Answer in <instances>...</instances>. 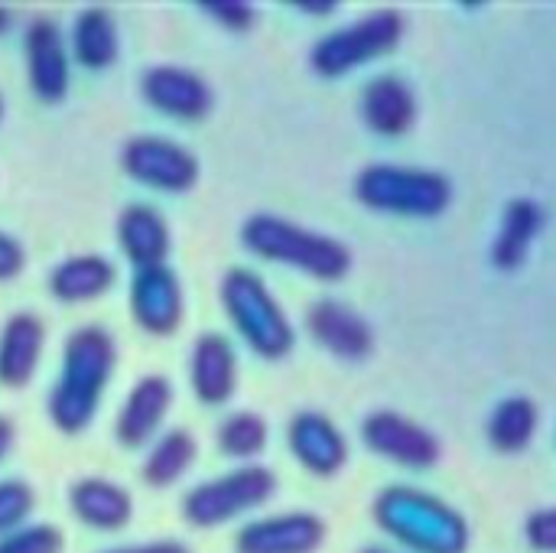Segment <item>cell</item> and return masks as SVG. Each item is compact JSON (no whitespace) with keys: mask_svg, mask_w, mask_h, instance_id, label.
<instances>
[{"mask_svg":"<svg viewBox=\"0 0 556 553\" xmlns=\"http://www.w3.org/2000/svg\"><path fill=\"white\" fill-rule=\"evenodd\" d=\"M222 306L248 349L267 362L290 355L296 332L270 287L248 267H231L222 277Z\"/></svg>","mask_w":556,"mask_h":553,"instance_id":"obj_5","label":"cell"},{"mask_svg":"<svg viewBox=\"0 0 556 553\" xmlns=\"http://www.w3.org/2000/svg\"><path fill=\"white\" fill-rule=\"evenodd\" d=\"M186 303H182V284L179 277L166 267H143L137 271L130 284V316L137 326L150 336H173L182 323Z\"/></svg>","mask_w":556,"mask_h":553,"instance_id":"obj_10","label":"cell"},{"mask_svg":"<svg viewBox=\"0 0 556 553\" xmlns=\"http://www.w3.org/2000/svg\"><path fill=\"white\" fill-rule=\"evenodd\" d=\"M13 424L7 420V417H0V463L7 460V453H10V447H13Z\"/></svg>","mask_w":556,"mask_h":553,"instance_id":"obj_34","label":"cell"},{"mask_svg":"<svg viewBox=\"0 0 556 553\" xmlns=\"http://www.w3.org/2000/svg\"><path fill=\"white\" fill-rule=\"evenodd\" d=\"M355 199L371 212L397 218H437L453 202V183L424 166L371 163L355 179Z\"/></svg>","mask_w":556,"mask_h":553,"instance_id":"obj_4","label":"cell"},{"mask_svg":"<svg viewBox=\"0 0 556 553\" xmlns=\"http://www.w3.org/2000/svg\"><path fill=\"white\" fill-rule=\"evenodd\" d=\"M7 23H10V13H7V10H3V7H0V33H3V29H7Z\"/></svg>","mask_w":556,"mask_h":553,"instance_id":"obj_36","label":"cell"},{"mask_svg":"<svg viewBox=\"0 0 556 553\" xmlns=\"http://www.w3.org/2000/svg\"><path fill=\"white\" fill-rule=\"evenodd\" d=\"M121 166L130 179L156 192H186L199 179V160L182 143L156 134L130 137L121 150Z\"/></svg>","mask_w":556,"mask_h":553,"instance_id":"obj_8","label":"cell"},{"mask_svg":"<svg viewBox=\"0 0 556 553\" xmlns=\"http://www.w3.org/2000/svg\"><path fill=\"white\" fill-rule=\"evenodd\" d=\"M375 525L410 553H466L472 531L463 512L414 486H388L371 505Z\"/></svg>","mask_w":556,"mask_h":553,"instance_id":"obj_2","label":"cell"},{"mask_svg":"<svg viewBox=\"0 0 556 553\" xmlns=\"http://www.w3.org/2000/svg\"><path fill=\"white\" fill-rule=\"evenodd\" d=\"M23 52H26L29 88L36 91V98L46 104L62 101L68 91V81H72V68H68V55H65L59 26L46 16L33 20L26 29Z\"/></svg>","mask_w":556,"mask_h":553,"instance_id":"obj_14","label":"cell"},{"mask_svg":"<svg viewBox=\"0 0 556 553\" xmlns=\"http://www.w3.org/2000/svg\"><path fill=\"white\" fill-rule=\"evenodd\" d=\"M62 531L52 525H26L0 538V553H62Z\"/></svg>","mask_w":556,"mask_h":553,"instance_id":"obj_29","label":"cell"},{"mask_svg":"<svg viewBox=\"0 0 556 553\" xmlns=\"http://www.w3.org/2000/svg\"><path fill=\"white\" fill-rule=\"evenodd\" d=\"M326 544V521L313 512H287L244 525L235 553H316Z\"/></svg>","mask_w":556,"mask_h":553,"instance_id":"obj_11","label":"cell"},{"mask_svg":"<svg viewBox=\"0 0 556 553\" xmlns=\"http://www.w3.org/2000/svg\"><path fill=\"white\" fill-rule=\"evenodd\" d=\"M277 492V476L267 466H238L218 479H208L186 492L182 518L192 528H222L261 505H267Z\"/></svg>","mask_w":556,"mask_h":553,"instance_id":"obj_7","label":"cell"},{"mask_svg":"<svg viewBox=\"0 0 556 553\" xmlns=\"http://www.w3.org/2000/svg\"><path fill=\"white\" fill-rule=\"evenodd\" d=\"M68 508L81 525H88L94 531H121L134 515L130 495L117 482H108V479H78V482H72Z\"/></svg>","mask_w":556,"mask_h":553,"instance_id":"obj_22","label":"cell"},{"mask_svg":"<svg viewBox=\"0 0 556 553\" xmlns=\"http://www.w3.org/2000/svg\"><path fill=\"white\" fill-rule=\"evenodd\" d=\"M296 10H303V13H316V16H326V13H332V10H336V3H332V0H326V3H296Z\"/></svg>","mask_w":556,"mask_h":553,"instance_id":"obj_35","label":"cell"},{"mask_svg":"<svg viewBox=\"0 0 556 553\" xmlns=\"http://www.w3.org/2000/svg\"><path fill=\"white\" fill-rule=\"evenodd\" d=\"M0 121H3V98H0Z\"/></svg>","mask_w":556,"mask_h":553,"instance_id":"obj_38","label":"cell"},{"mask_svg":"<svg viewBox=\"0 0 556 553\" xmlns=\"http://www.w3.org/2000/svg\"><path fill=\"white\" fill-rule=\"evenodd\" d=\"M362 121L378 137H404L417 121L414 88L397 75H378L362 88Z\"/></svg>","mask_w":556,"mask_h":553,"instance_id":"obj_18","label":"cell"},{"mask_svg":"<svg viewBox=\"0 0 556 553\" xmlns=\"http://www.w3.org/2000/svg\"><path fill=\"white\" fill-rule=\"evenodd\" d=\"M538 424H541V411L531 398H505L495 404L492 417H489V443L492 450L505 453V456H515V453H525L531 443H534V433H538Z\"/></svg>","mask_w":556,"mask_h":553,"instance_id":"obj_25","label":"cell"},{"mask_svg":"<svg viewBox=\"0 0 556 553\" xmlns=\"http://www.w3.org/2000/svg\"><path fill=\"white\" fill-rule=\"evenodd\" d=\"M117 244L137 271L156 267L166 264L169 228L153 205H127L117 218Z\"/></svg>","mask_w":556,"mask_h":553,"instance_id":"obj_21","label":"cell"},{"mask_svg":"<svg viewBox=\"0 0 556 553\" xmlns=\"http://www.w3.org/2000/svg\"><path fill=\"white\" fill-rule=\"evenodd\" d=\"M72 52H75L78 65L91 68V72L111 68L117 62L121 39H117L114 16L104 7H85L75 16V26H72Z\"/></svg>","mask_w":556,"mask_h":553,"instance_id":"obj_24","label":"cell"},{"mask_svg":"<svg viewBox=\"0 0 556 553\" xmlns=\"http://www.w3.org/2000/svg\"><path fill=\"white\" fill-rule=\"evenodd\" d=\"M169 404H173V388L163 375H147L140 378L130 394L124 398V407L117 414V424H114V433H117V443L124 450H140L147 447L156 430L163 427L166 414H169Z\"/></svg>","mask_w":556,"mask_h":553,"instance_id":"obj_16","label":"cell"},{"mask_svg":"<svg viewBox=\"0 0 556 553\" xmlns=\"http://www.w3.org/2000/svg\"><path fill=\"white\" fill-rule=\"evenodd\" d=\"M287 443L293 460L319 479L336 476L349 463V443L342 430L319 411H300L287 427Z\"/></svg>","mask_w":556,"mask_h":553,"instance_id":"obj_13","label":"cell"},{"mask_svg":"<svg viewBox=\"0 0 556 553\" xmlns=\"http://www.w3.org/2000/svg\"><path fill=\"white\" fill-rule=\"evenodd\" d=\"M404 29H407V23H404L401 10H394V7L371 10V13L358 16L355 23L326 33L309 52V65L323 78H342V75L394 52L397 42L404 39Z\"/></svg>","mask_w":556,"mask_h":553,"instance_id":"obj_6","label":"cell"},{"mask_svg":"<svg viewBox=\"0 0 556 553\" xmlns=\"http://www.w3.org/2000/svg\"><path fill=\"white\" fill-rule=\"evenodd\" d=\"M241 241L251 254L283 264V267H293L323 284H336L352 271L349 244H342L332 235L303 228L283 215H270V212L251 215L241 225Z\"/></svg>","mask_w":556,"mask_h":553,"instance_id":"obj_3","label":"cell"},{"mask_svg":"<svg viewBox=\"0 0 556 553\" xmlns=\"http://www.w3.org/2000/svg\"><path fill=\"white\" fill-rule=\"evenodd\" d=\"M362 443L404 469H430L440 463V440L417 420L397 414V411H371L362 420Z\"/></svg>","mask_w":556,"mask_h":553,"instance_id":"obj_9","label":"cell"},{"mask_svg":"<svg viewBox=\"0 0 556 553\" xmlns=\"http://www.w3.org/2000/svg\"><path fill=\"white\" fill-rule=\"evenodd\" d=\"M114 362H117L114 339L101 326L75 329L65 339L62 372L49 394V420L62 433H68V437L81 433L94 420L98 404L108 391Z\"/></svg>","mask_w":556,"mask_h":553,"instance_id":"obj_1","label":"cell"},{"mask_svg":"<svg viewBox=\"0 0 556 553\" xmlns=\"http://www.w3.org/2000/svg\"><path fill=\"white\" fill-rule=\"evenodd\" d=\"M202 13H208L215 23H222L225 29H235V33L251 29L257 20V10L248 0H212V3H202Z\"/></svg>","mask_w":556,"mask_h":553,"instance_id":"obj_30","label":"cell"},{"mask_svg":"<svg viewBox=\"0 0 556 553\" xmlns=\"http://www.w3.org/2000/svg\"><path fill=\"white\" fill-rule=\"evenodd\" d=\"M267 447V420L254 411L228 414L218 427V450L231 460H254Z\"/></svg>","mask_w":556,"mask_h":553,"instance_id":"obj_27","label":"cell"},{"mask_svg":"<svg viewBox=\"0 0 556 553\" xmlns=\"http://www.w3.org/2000/svg\"><path fill=\"white\" fill-rule=\"evenodd\" d=\"M143 101L179 121H202L212 111V88L202 75L179 65H153L140 78Z\"/></svg>","mask_w":556,"mask_h":553,"instance_id":"obj_12","label":"cell"},{"mask_svg":"<svg viewBox=\"0 0 556 553\" xmlns=\"http://www.w3.org/2000/svg\"><path fill=\"white\" fill-rule=\"evenodd\" d=\"M362 553H394V551H388V548H365Z\"/></svg>","mask_w":556,"mask_h":553,"instance_id":"obj_37","label":"cell"},{"mask_svg":"<svg viewBox=\"0 0 556 553\" xmlns=\"http://www.w3.org/2000/svg\"><path fill=\"white\" fill-rule=\"evenodd\" d=\"M189 381L202 404L218 407L225 404L238 388V355L235 345L222 332H205L192 345L189 362Z\"/></svg>","mask_w":556,"mask_h":553,"instance_id":"obj_17","label":"cell"},{"mask_svg":"<svg viewBox=\"0 0 556 553\" xmlns=\"http://www.w3.org/2000/svg\"><path fill=\"white\" fill-rule=\"evenodd\" d=\"M306 329L326 352L345 362H362L375 349L368 319L339 300H316L306 313Z\"/></svg>","mask_w":556,"mask_h":553,"instance_id":"obj_15","label":"cell"},{"mask_svg":"<svg viewBox=\"0 0 556 553\" xmlns=\"http://www.w3.org/2000/svg\"><path fill=\"white\" fill-rule=\"evenodd\" d=\"M98 553H189V548L179 541H150V544H130V548H111Z\"/></svg>","mask_w":556,"mask_h":553,"instance_id":"obj_33","label":"cell"},{"mask_svg":"<svg viewBox=\"0 0 556 553\" xmlns=\"http://www.w3.org/2000/svg\"><path fill=\"white\" fill-rule=\"evenodd\" d=\"M525 541L534 553H556V508H541L528 515Z\"/></svg>","mask_w":556,"mask_h":553,"instance_id":"obj_31","label":"cell"},{"mask_svg":"<svg viewBox=\"0 0 556 553\" xmlns=\"http://www.w3.org/2000/svg\"><path fill=\"white\" fill-rule=\"evenodd\" d=\"M541 228H544L541 202L525 199V196L511 199L505 215H502L498 235L492 241V264H495V271H505V274L518 271L528 261L531 244L538 241Z\"/></svg>","mask_w":556,"mask_h":553,"instance_id":"obj_20","label":"cell"},{"mask_svg":"<svg viewBox=\"0 0 556 553\" xmlns=\"http://www.w3.org/2000/svg\"><path fill=\"white\" fill-rule=\"evenodd\" d=\"M46 345V326L36 313H13L0 332V385L26 388L39 368Z\"/></svg>","mask_w":556,"mask_h":553,"instance_id":"obj_19","label":"cell"},{"mask_svg":"<svg viewBox=\"0 0 556 553\" xmlns=\"http://www.w3.org/2000/svg\"><path fill=\"white\" fill-rule=\"evenodd\" d=\"M23 264H26L23 244L13 235L0 231V280H13L23 271Z\"/></svg>","mask_w":556,"mask_h":553,"instance_id":"obj_32","label":"cell"},{"mask_svg":"<svg viewBox=\"0 0 556 553\" xmlns=\"http://www.w3.org/2000/svg\"><path fill=\"white\" fill-rule=\"evenodd\" d=\"M195 460V440L189 430H169L166 437L156 440L143 463V482L153 489H169L176 486Z\"/></svg>","mask_w":556,"mask_h":553,"instance_id":"obj_26","label":"cell"},{"mask_svg":"<svg viewBox=\"0 0 556 553\" xmlns=\"http://www.w3.org/2000/svg\"><path fill=\"white\" fill-rule=\"evenodd\" d=\"M33 505H36V495L26 482H20V479L0 482V538L26 528Z\"/></svg>","mask_w":556,"mask_h":553,"instance_id":"obj_28","label":"cell"},{"mask_svg":"<svg viewBox=\"0 0 556 553\" xmlns=\"http://www.w3.org/2000/svg\"><path fill=\"white\" fill-rule=\"evenodd\" d=\"M114 277H117V271L108 257L78 254V257H65L59 267H52L49 293L59 303H91L114 287Z\"/></svg>","mask_w":556,"mask_h":553,"instance_id":"obj_23","label":"cell"}]
</instances>
